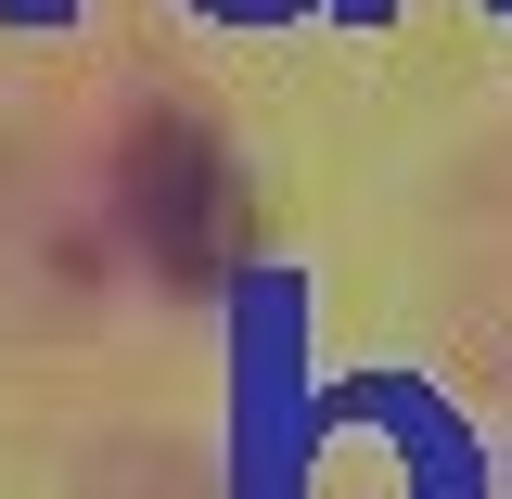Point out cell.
I'll return each instance as SVG.
<instances>
[{"label":"cell","mask_w":512,"mask_h":499,"mask_svg":"<svg viewBox=\"0 0 512 499\" xmlns=\"http://www.w3.org/2000/svg\"><path fill=\"white\" fill-rule=\"evenodd\" d=\"M116 218H128V244L154 256V282H180V295H205V282L244 256V180H231V154L192 116H141L128 128Z\"/></svg>","instance_id":"1"}]
</instances>
